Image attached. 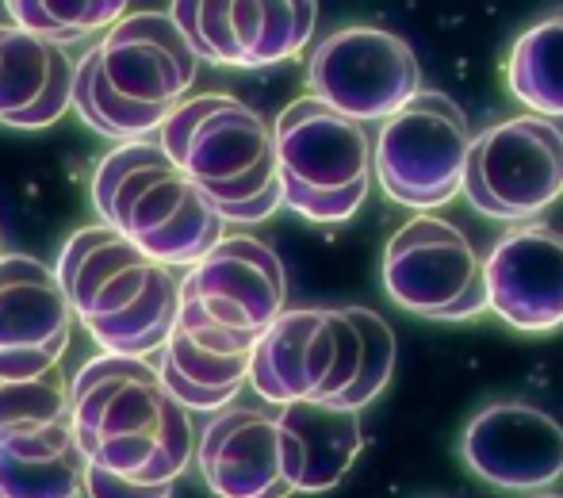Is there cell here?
<instances>
[{"label": "cell", "mask_w": 563, "mask_h": 498, "mask_svg": "<svg viewBox=\"0 0 563 498\" xmlns=\"http://www.w3.org/2000/svg\"><path fill=\"white\" fill-rule=\"evenodd\" d=\"M69 425L85 464L134 484H177L192 464L196 425L146 357L100 353L69 379Z\"/></svg>", "instance_id": "1"}, {"label": "cell", "mask_w": 563, "mask_h": 498, "mask_svg": "<svg viewBox=\"0 0 563 498\" xmlns=\"http://www.w3.org/2000/svg\"><path fill=\"white\" fill-rule=\"evenodd\" d=\"M54 276L74 319L104 353L154 357L169 337L177 319V276L108 223L69 234Z\"/></svg>", "instance_id": "2"}, {"label": "cell", "mask_w": 563, "mask_h": 498, "mask_svg": "<svg viewBox=\"0 0 563 498\" xmlns=\"http://www.w3.org/2000/svg\"><path fill=\"white\" fill-rule=\"evenodd\" d=\"M92 208L100 223L169 268H188L227 234L216 203L150 139L115 142L112 154L100 157Z\"/></svg>", "instance_id": "3"}, {"label": "cell", "mask_w": 563, "mask_h": 498, "mask_svg": "<svg viewBox=\"0 0 563 498\" xmlns=\"http://www.w3.org/2000/svg\"><path fill=\"white\" fill-rule=\"evenodd\" d=\"M273 150L284 208L303 215L307 223H345L368 200V131H364V123L334 112L311 92L291 100L276 115Z\"/></svg>", "instance_id": "4"}, {"label": "cell", "mask_w": 563, "mask_h": 498, "mask_svg": "<svg viewBox=\"0 0 563 498\" xmlns=\"http://www.w3.org/2000/svg\"><path fill=\"white\" fill-rule=\"evenodd\" d=\"M157 146L216 203H245L276 185L273 123L230 92H196L169 108L157 126Z\"/></svg>", "instance_id": "5"}, {"label": "cell", "mask_w": 563, "mask_h": 498, "mask_svg": "<svg viewBox=\"0 0 563 498\" xmlns=\"http://www.w3.org/2000/svg\"><path fill=\"white\" fill-rule=\"evenodd\" d=\"M472 123L445 92L418 89L399 112L379 120L372 142V173L391 203L407 211H438L460 196Z\"/></svg>", "instance_id": "6"}, {"label": "cell", "mask_w": 563, "mask_h": 498, "mask_svg": "<svg viewBox=\"0 0 563 498\" xmlns=\"http://www.w3.org/2000/svg\"><path fill=\"white\" fill-rule=\"evenodd\" d=\"M361 337L341 307H284L250 353L245 384L273 407L299 399L334 402L356 379Z\"/></svg>", "instance_id": "7"}, {"label": "cell", "mask_w": 563, "mask_h": 498, "mask_svg": "<svg viewBox=\"0 0 563 498\" xmlns=\"http://www.w3.org/2000/svg\"><path fill=\"white\" fill-rule=\"evenodd\" d=\"M384 291L395 307L433 322L487 314L483 257L456 223L415 211L384 246Z\"/></svg>", "instance_id": "8"}, {"label": "cell", "mask_w": 563, "mask_h": 498, "mask_svg": "<svg viewBox=\"0 0 563 498\" xmlns=\"http://www.w3.org/2000/svg\"><path fill=\"white\" fill-rule=\"evenodd\" d=\"M479 215L529 223L563 196V131L541 115H514L472 134L464 185Z\"/></svg>", "instance_id": "9"}, {"label": "cell", "mask_w": 563, "mask_h": 498, "mask_svg": "<svg viewBox=\"0 0 563 498\" xmlns=\"http://www.w3.org/2000/svg\"><path fill=\"white\" fill-rule=\"evenodd\" d=\"M422 89L415 46L384 27L330 31L307 58V92L356 123H379Z\"/></svg>", "instance_id": "10"}, {"label": "cell", "mask_w": 563, "mask_h": 498, "mask_svg": "<svg viewBox=\"0 0 563 498\" xmlns=\"http://www.w3.org/2000/svg\"><path fill=\"white\" fill-rule=\"evenodd\" d=\"M169 20L200 62L265 69L311 46L319 0H169Z\"/></svg>", "instance_id": "11"}, {"label": "cell", "mask_w": 563, "mask_h": 498, "mask_svg": "<svg viewBox=\"0 0 563 498\" xmlns=\"http://www.w3.org/2000/svg\"><path fill=\"white\" fill-rule=\"evenodd\" d=\"M177 303L230 334L261 337L288 307V276L273 246L250 234H223L177 276Z\"/></svg>", "instance_id": "12"}, {"label": "cell", "mask_w": 563, "mask_h": 498, "mask_svg": "<svg viewBox=\"0 0 563 498\" xmlns=\"http://www.w3.org/2000/svg\"><path fill=\"white\" fill-rule=\"evenodd\" d=\"M460 456L498 491H549L563 479V425L529 402H490L464 425Z\"/></svg>", "instance_id": "13"}, {"label": "cell", "mask_w": 563, "mask_h": 498, "mask_svg": "<svg viewBox=\"0 0 563 498\" xmlns=\"http://www.w3.org/2000/svg\"><path fill=\"white\" fill-rule=\"evenodd\" d=\"M74 322L54 268L27 253H0V379L58 368Z\"/></svg>", "instance_id": "14"}, {"label": "cell", "mask_w": 563, "mask_h": 498, "mask_svg": "<svg viewBox=\"0 0 563 498\" xmlns=\"http://www.w3.org/2000/svg\"><path fill=\"white\" fill-rule=\"evenodd\" d=\"M487 311L518 334L563 330V231L526 223L506 231L483 257Z\"/></svg>", "instance_id": "15"}, {"label": "cell", "mask_w": 563, "mask_h": 498, "mask_svg": "<svg viewBox=\"0 0 563 498\" xmlns=\"http://www.w3.org/2000/svg\"><path fill=\"white\" fill-rule=\"evenodd\" d=\"M104 81L134 104L173 108L192 92L200 58L169 12H126L97 43Z\"/></svg>", "instance_id": "16"}, {"label": "cell", "mask_w": 563, "mask_h": 498, "mask_svg": "<svg viewBox=\"0 0 563 498\" xmlns=\"http://www.w3.org/2000/svg\"><path fill=\"white\" fill-rule=\"evenodd\" d=\"M192 464L216 498H291L280 461V425L276 414L261 407L211 410L208 422L196 430Z\"/></svg>", "instance_id": "17"}, {"label": "cell", "mask_w": 563, "mask_h": 498, "mask_svg": "<svg viewBox=\"0 0 563 498\" xmlns=\"http://www.w3.org/2000/svg\"><path fill=\"white\" fill-rule=\"evenodd\" d=\"M280 461L296 495L334 491L364 449L361 410L322 399L284 402L280 414Z\"/></svg>", "instance_id": "18"}, {"label": "cell", "mask_w": 563, "mask_h": 498, "mask_svg": "<svg viewBox=\"0 0 563 498\" xmlns=\"http://www.w3.org/2000/svg\"><path fill=\"white\" fill-rule=\"evenodd\" d=\"M85 456L69 418L0 425V498H81Z\"/></svg>", "instance_id": "19"}, {"label": "cell", "mask_w": 563, "mask_h": 498, "mask_svg": "<svg viewBox=\"0 0 563 498\" xmlns=\"http://www.w3.org/2000/svg\"><path fill=\"white\" fill-rule=\"evenodd\" d=\"M154 368L165 391L185 410H200V414H211V410L234 402L242 395L245 379H250V357H230V353L208 350L177 327L169 330V337L157 350Z\"/></svg>", "instance_id": "20"}, {"label": "cell", "mask_w": 563, "mask_h": 498, "mask_svg": "<svg viewBox=\"0 0 563 498\" xmlns=\"http://www.w3.org/2000/svg\"><path fill=\"white\" fill-rule=\"evenodd\" d=\"M506 85L521 108L541 120H563V12L526 27L506 58Z\"/></svg>", "instance_id": "21"}, {"label": "cell", "mask_w": 563, "mask_h": 498, "mask_svg": "<svg viewBox=\"0 0 563 498\" xmlns=\"http://www.w3.org/2000/svg\"><path fill=\"white\" fill-rule=\"evenodd\" d=\"M69 108L81 115V123L89 131H97L100 139H112V142L146 139L169 115V108L162 104H134V100L119 97L112 85L104 81L97 46H89L74 62V97H69Z\"/></svg>", "instance_id": "22"}, {"label": "cell", "mask_w": 563, "mask_h": 498, "mask_svg": "<svg viewBox=\"0 0 563 498\" xmlns=\"http://www.w3.org/2000/svg\"><path fill=\"white\" fill-rule=\"evenodd\" d=\"M69 54L51 38H38L15 23H0V123L12 126L51 85L54 69Z\"/></svg>", "instance_id": "23"}, {"label": "cell", "mask_w": 563, "mask_h": 498, "mask_svg": "<svg viewBox=\"0 0 563 498\" xmlns=\"http://www.w3.org/2000/svg\"><path fill=\"white\" fill-rule=\"evenodd\" d=\"M126 4L131 0H4V12L15 27L69 46L77 38L108 31L119 15H126Z\"/></svg>", "instance_id": "24"}, {"label": "cell", "mask_w": 563, "mask_h": 498, "mask_svg": "<svg viewBox=\"0 0 563 498\" xmlns=\"http://www.w3.org/2000/svg\"><path fill=\"white\" fill-rule=\"evenodd\" d=\"M349 314V322L356 327V337H361V368H356V379L338 395V407L349 410H364L372 399L384 395V387L391 384L395 373V330L387 327L384 314H376L372 307H341Z\"/></svg>", "instance_id": "25"}, {"label": "cell", "mask_w": 563, "mask_h": 498, "mask_svg": "<svg viewBox=\"0 0 563 498\" xmlns=\"http://www.w3.org/2000/svg\"><path fill=\"white\" fill-rule=\"evenodd\" d=\"M69 418V384L62 368L23 379H0V425L62 422Z\"/></svg>", "instance_id": "26"}, {"label": "cell", "mask_w": 563, "mask_h": 498, "mask_svg": "<svg viewBox=\"0 0 563 498\" xmlns=\"http://www.w3.org/2000/svg\"><path fill=\"white\" fill-rule=\"evenodd\" d=\"M69 97H74V58H66L58 69H54L46 92L12 126L15 131H43V126H54L69 112Z\"/></svg>", "instance_id": "27"}, {"label": "cell", "mask_w": 563, "mask_h": 498, "mask_svg": "<svg viewBox=\"0 0 563 498\" xmlns=\"http://www.w3.org/2000/svg\"><path fill=\"white\" fill-rule=\"evenodd\" d=\"M85 495L89 498H173V484H134L115 472L85 464Z\"/></svg>", "instance_id": "28"}, {"label": "cell", "mask_w": 563, "mask_h": 498, "mask_svg": "<svg viewBox=\"0 0 563 498\" xmlns=\"http://www.w3.org/2000/svg\"><path fill=\"white\" fill-rule=\"evenodd\" d=\"M537 498H563V495H537Z\"/></svg>", "instance_id": "29"}, {"label": "cell", "mask_w": 563, "mask_h": 498, "mask_svg": "<svg viewBox=\"0 0 563 498\" xmlns=\"http://www.w3.org/2000/svg\"><path fill=\"white\" fill-rule=\"evenodd\" d=\"M0 242H4V239H0ZM0 253H4V246H0Z\"/></svg>", "instance_id": "30"}]
</instances>
